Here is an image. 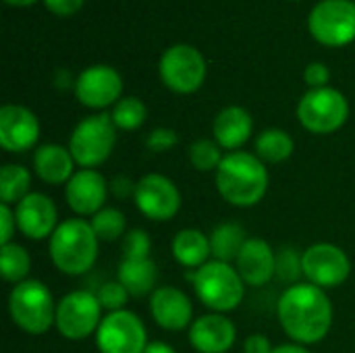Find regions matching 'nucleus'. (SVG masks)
<instances>
[{
	"label": "nucleus",
	"mask_w": 355,
	"mask_h": 353,
	"mask_svg": "<svg viewBox=\"0 0 355 353\" xmlns=\"http://www.w3.org/2000/svg\"><path fill=\"white\" fill-rule=\"evenodd\" d=\"M277 318L291 343L316 345L333 329V302L327 291L312 283H295L277 302Z\"/></svg>",
	"instance_id": "obj_1"
},
{
	"label": "nucleus",
	"mask_w": 355,
	"mask_h": 353,
	"mask_svg": "<svg viewBox=\"0 0 355 353\" xmlns=\"http://www.w3.org/2000/svg\"><path fill=\"white\" fill-rule=\"evenodd\" d=\"M268 169L250 152H227L216 171V189L225 202L237 208H252L268 191Z\"/></svg>",
	"instance_id": "obj_2"
},
{
	"label": "nucleus",
	"mask_w": 355,
	"mask_h": 353,
	"mask_svg": "<svg viewBox=\"0 0 355 353\" xmlns=\"http://www.w3.org/2000/svg\"><path fill=\"white\" fill-rule=\"evenodd\" d=\"M100 239L96 237L89 221L67 218L50 237L48 252L58 273L69 277L85 275L98 260Z\"/></svg>",
	"instance_id": "obj_3"
},
{
	"label": "nucleus",
	"mask_w": 355,
	"mask_h": 353,
	"mask_svg": "<svg viewBox=\"0 0 355 353\" xmlns=\"http://www.w3.org/2000/svg\"><path fill=\"white\" fill-rule=\"evenodd\" d=\"M198 300L216 314L233 312L245 298V283L237 268L227 262L210 260L189 275Z\"/></svg>",
	"instance_id": "obj_4"
},
{
	"label": "nucleus",
	"mask_w": 355,
	"mask_h": 353,
	"mask_svg": "<svg viewBox=\"0 0 355 353\" xmlns=\"http://www.w3.org/2000/svg\"><path fill=\"white\" fill-rule=\"evenodd\" d=\"M10 320L27 335H44L56 325V302L52 291L37 279L12 285L8 293Z\"/></svg>",
	"instance_id": "obj_5"
},
{
	"label": "nucleus",
	"mask_w": 355,
	"mask_h": 353,
	"mask_svg": "<svg viewBox=\"0 0 355 353\" xmlns=\"http://www.w3.org/2000/svg\"><path fill=\"white\" fill-rule=\"evenodd\" d=\"M116 144V127L110 114L100 112L83 119L71 133L69 150L79 169H96L104 164Z\"/></svg>",
	"instance_id": "obj_6"
},
{
	"label": "nucleus",
	"mask_w": 355,
	"mask_h": 353,
	"mask_svg": "<svg viewBox=\"0 0 355 353\" xmlns=\"http://www.w3.org/2000/svg\"><path fill=\"white\" fill-rule=\"evenodd\" d=\"M98 295L87 289H75L56 302V331L67 341H83L98 333L102 322Z\"/></svg>",
	"instance_id": "obj_7"
},
{
	"label": "nucleus",
	"mask_w": 355,
	"mask_h": 353,
	"mask_svg": "<svg viewBox=\"0 0 355 353\" xmlns=\"http://www.w3.org/2000/svg\"><path fill=\"white\" fill-rule=\"evenodd\" d=\"M349 117V104L345 96L335 87L310 89L297 104L300 123L316 135H329L339 131Z\"/></svg>",
	"instance_id": "obj_8"
},
{
	"label": "nucleus",
	"mask_w": 355,
	"mask_h": 353,
	"mask_svg": "<svg viewBox=\"0 0 355 353\" xmlns=\"http://www.w3.org/2000/svg\"><path fill=\"white\" fill-rule=\"evenodd\" d=\"M94 339L100 353H144L150 343L144 320L131 310L108 312Z\"/></svg>",
	"instance_id": "obj_9"
},
{
	"label": "nucleus",
	"mask_w": 355,
	"mask_h": 353,
	"mask_svg": "<svg viewBox=\"0 0 355 353\" xmlns=\"http://www.w3.org/2000/svg\"><path fill=\"white\" fill-rule=\"evenodd\" d=\"M310 33L324 46H345L355 40V2L322 0L308 19Z\"/></svg>",
	"instance_id": "obj_10"
},
{
	"label": "nucleus",
	"mask_w": 355,
	"mask_h": 353,
	"mask_svg": "<svg viewBox=\"0 0 355 353\" xmlns=\"http://www.w3.org/2000/svg\"><path fill=\"white\" fill-rule=\"evenodd\" d=\"M302 268L306 283L320 289H335L343 285L352 275V260L335 243H314L302 252Z\"/></svg>",
	"instance_id": "obj_11"
},
{
	"label": "nucleus",
	"mask_w": 355,
	"mask_h": 353,
	"mask_svg": "<svg viewBox=\"0 0 355 353\" xmlns=\"http://www.w3.org/2000/svg\"><path fill=\"white\" fill-rule=\"evenodd\" d=\"M160 79L177 94H193L206 79V60L193 46L177 44L160 58Z\"/></svg>",
	"instance_id": "obj_12"
},
{
	"label": "nucleus",
	"mask_w": 355,
	"mask_h": 353,
	"mask_svg": "<svg viewBox=\"0 0 355 353\" xmlns=\"http://www.w3.org/2000/svg\"><path fill=\"white\" fill-rule=\"evenodd\" d=\"M133 202L137 210L154 223L171 221L181 210V191L173 179L160 173L144 175L135 185Z\"/></svg>",
	"instance_id": "obj_13"
},
{
	"label": "nucleus",
	"mask_w": 355,
	"mask_h": 353,
	"mask_svg": "<svg viewBox=\"0 0 355 353\" xmlns=\"http://www.w3.org/2000/svg\"><path fill=\"white\" fill-rule=\"evenodd\" d=\"M15 208L17 216V229L23 237L31 241L50 239L56 231L58 223V210L52 198L40 191H31L27 198H23Z\"/></svg>",
	"instance_id": "obj_14"
},
{
	"label": "nucleus",
	"mask_w": 355,
	"mask_h": 353,
	"mask_svg": "<svg viewBox=\"0 0 355 353\" xmlns=\"http://www.w3.org/2000/svg\"><path fill=\"white\" fill-rule=\"evenodd\" d=\"M108 193L110 185L96 169H79L64 185V200L79 218L98 214L104 208Z\"/></svg>",
	"instance_id": "obj_15"
},
{
	"label": "nucleus",
	"mask_w": 355,
	"mask_h": 353,
	"mask_svg": "<svg viewBox=\"0 0 355 353\" xmlns=\"http://www.w3.org/2000/svg\"><path fill=\"white\" fill-rule=\"evenodd\" d=\"M121 92V75L106 64L85 69L75 81V96L87 108H106L110 104H116Z\"/></svg>",
	"instance_id": "obj_16"
},
{
	"label": "nucleus",
	"mask_w": 355,
	"mask_h": 353,
	"mask_svg": "<svg viewBox=\"0 0 355 353\" xmlns=\"http://www.w3.org/2000/svg\"><path fill=\"white\" fill-rule=\"evenodd\" d=\"M150 314L160 329L171 333L193 325V304L189 295L173 285H162L150 295Z\"/></svg>",
	"instance_id": "obj_17"
},
{
	"label": "nucleus",
	"mask_w": 355,
	"mask_h": 353,
	"mask_svg": "<svg viewBox=\"0 0 355 353\" xmlns=\"http://www.w3.org/2000/svg\"><path fill=\"white\" fill-rule=\"evenodd\" d=\"M40 139V121L37 117L21 106L6 104L0 110V146L6 152L21 154L31 150Z\"/></svg>",
	"instance_id": "obj_18"
},
{
	"label": "nucleus",
	"mask_w": 355,
	"mask_h": 353,
	"mask_svg": "<svg viewBox=\"0 0 355 353\" xmlns=\"http://www.w3.org/2000/svg\"><path fill=\"white\" fill-rule=\"evenodd\" d=\"M237 339V327L227 314H204L189 327V343L198 353H229Z\"/></svg>",
	"instance_id": "obj_19"
},
{
	"label": "nucleus",
	"mask_w": 355,
	"mask_h": 353,
	"mask_svg": "<svg viewBox=\"0 0 355 353\" xmlns=\"http://www.w3.org/2000/svg\"><path fill=\"white\" fill-rule=\"evenodd\" d=\"M235 268L250 287H264L277 275V252L260 237H250L241 248Z\"/></svg>",
	"instance_id": "obj_20"
},
{
	"label": "nucleus",
	"mask_w": 355,
	"mask_h": 353,
	"mask_svg": "<svg viewBox=\"0 0 355 353\" xmlns=\"http://www.w3.org/2000/svg\"><path fill=\"white\" fill-rule=\"evenodd\" d=\"M77 162L69 148L58 144H44L33 152V171L48 185H67L75 171Z\"/></svg>",
	"instance_id": "obj_21"
},
{
	"label": "nucleus",
	"mask_w": 355,
	"mask_h": 353,
	"mask_svg": "<svg viewBox=\"0 0 355 353\" xmlns=\"http://www.w3.org/2000/svg\"><path fill=\"white\" fill-rule=\"evenodd\" d=\"M254 131V121L252 114L241 108V106H227L223 108L212 125V135L214 141L229 152L241 150V146L250 139Z\"/></svg>",
	"instance_id": "obj_22"
},
{
	"label": "nucleus",
	"mask_w": 355,
	"mask_h": 353,
	"mask_svg": "<svg viewBox=\"0 0 355 353\" xmlns=\"http://www.w3.org/2000/svg\"><path fill=\"white\" fill-rule=\"evenodd\" d=\"M116 281L125 285L131 298L152 295L158 289V266L152 258H123Z\"/></svg>",
	"instance_id": "obj_23"
},
{
	"label": "nucleus",
	"mask_w": 355,
	"mask_h": 353,
	"mask_svg": "<svg viewBox=\"0 0 355 353\" xmlns=\"http://www.w3.org/2000/svg\"><path fill=\"white\" fill-rule=\"evenodd\" d=\"M173 258L183 266L198 270L206 262H210L212 250H210V237L202 233L200 229H181L171 243Z\"/></svg>",
	"instance_id": "obj_24"
},
{
	"label": "nucleus",
	"mask_w": 355,
	"mask_h": 353,
	"mask_svg": "<svg viewBox=\"0 0 355 353\" xmlns=\"http://www.w3.org/2000/svg\"><path fill=\"white\" fill-rule=\"evenodd\" d=\"M210 237V250H212V260L235 264L241 248L250 239L245 229L237 223H220L218 227L212 229Z\"/></svg>",
	"instance_id": "obj_25"
},
{
	"label": "nucleus",
	"mask_w": 355,
	"mask_h": 353,
	"mask_svg": "<svg viewBox=\"0 0 355 353\" xmlns=\"http://www.w3.org/2000/svg\"><path fill=\"white\" fill-rule=\"evenodd\" d=\"M293 150L295 141L283 129H266L256 139V156L264 164H281L291 158Z\"/></svg>",
	"instance_id": "obj_26"
},
{
	"label": "nucleus",
	"mask_w": 355,
	"mask_h": 353,
	"mask_svg": "<svg viewBox=\"0 0 355 353\" xmlns=\"http://www.w3.org/2000/svg\"><path fill=\"white\" fill-rule=\"evenodd\" d=\"M31 193V173L23 164H4L0 171V204L17 206Z\"/></svg>",
	"instance_id": "obj_27"
},
{
	"label": "nucleus",
	"mask_w": 355,
	"mask_h": 353,
	"mask_svg": "<svg viewBox=\"0 0 355 353\" xmlns=\"http://www.w3.org/2000/svg\"><path fill=\"white\" fill-rule=\"evenodd\" d=\"M31 270V256L19 243H6L0 250V273L6 283L19 285L27 281Z\"/></svg>",
	"instance_id": "obj_28"
},
{
	"label": "nucleus",
	"mask_w": 355,
	"mask_h": 353,
	"mask_svg": "<svg viewBox=\"0 0 355 353\" xmlns=\"http://www.w3.org/2000/svg\"><path fill=\"white\" fill-rule=\"evenodd\" d=\"M89 225H92L96 237L106 243H112V241L125 237V233H127L125 214L119 208H110V206H104L98 214H94L89 218Z\"/></svg>",
	"instance_id": "obj_29"
},
{
	"label": "nucleus",
	"mask_w": 355,
	"mask_h": 353,
	"mask_svg": "<svg viewBox=\"0 0 355 353\" xmlns=\"http://www.w3.org/2000/svg\"><path fill=\"white\" fill-rule=\"evenodd\" d=\"M146 117H148V108L135 96H129V98L119 100L114 104L112 112H110V119H112L114 127L116 129H123V131H135V129H139L146 123Z\"/></svg>",
	"instance_id": "obj_30"
},
{
	"label": "nucleus",
	"mask_w": 355,
	"mask_h": 353,
	"mask_svg": "<svg viewBox=\"0 0 355 353\" xmlns=\"http://www.w3.org/2000/svg\"><path fill=\"white\" fill-rule=\"evenodd\" d=\"M223 148L214 139H196L189 146V162L200 173H216L223 162Z\"/></svg>",
	"instance_id": "obj_31"
},
{
	"label": "nucleus",
	"mask_w": 355,
	"mask_h": 353,
	"mask_svg": "<svg viewBox=\"0 0 355 353\" xmlns=\"http://www.w3.org/2000/svg\"><path fill=\"white\" fill-rule=\"evenodd\" d=\"M304 275L302 268V254L293 248H283L277 252V279L287 283L289 287L300 283V277Z\"/></svg>",
	"instance_id": "obj_32"
},
{
	"label": "nucleus",
	"mask_w": 355,
	"mask_h": 353,
	"mask_svg": "<svg viewBox=\"0 0 355 353\" xmlns=\"http://www.w3.org/2000/svg\"><path fill=\"white\" fill-rule=\"evenodd\" d=\"M98 302L102 306V310L106 312H119V310H125V306L129 304V298L131 293L125 289V285L121 281H108L104 283L98 291Z\"/></svg>",
	"instance_id": "obj_33"
},
{
	"label": "nucleus",
	"mask_w": 355,
	"mask_h": 353,
	"mask_svg": "<svg viewBox=\"0 0 355 353\" xmlns=\"http://www.w3.org/2000/svg\"><path fill=\"white\" fill-rule=\"evenodd\" d=\"M152 239L144 229H131L123 237V258H150Z\"/></svg>",
	"instance_id": "obj_34"
},
{
	"label": "nucleus",
	"mask_w": 355,
	"mask_h": 353,
	"mask_svg": "<svg viewBox=\"0 0 355 353\" xmlns=\"http://www.w3.org/2000/svg\"><path fill=\"white\" fill-rule=\"evenodd\" d=\"M177 141H179L177 133L166 127H158L146 137V146L152 152H168L177 146Z\"/></svg>",
	"instance_id": "obj_35"
},
{
	"label": "nucleus",
	"mask_w": 355,
	"mask_h": 353,
	"mask_svg": "<svg viewBox=\"0 0 355 353\" xmlns=\"http://www.w3.org/2000/svg\"><path fill=\"white\" fill-rule=\"evenodd\" d=\"M0 243L6 246V243H12V237L15 233L19 231L17 229V216H15V208L8 206V204H0Z\"/></svg>",
	"instance_id": "obj_36"
},
{
	"label": "nucleus",
	"mask_w": 355,
	"mask_h": 353,
	"mask_svg": "<svg viewBox=\"0 0 355 353\" xmlns=\"http://www.w3.org/2000/svg\"><path fill=\"white\" fill-rule=\"evenodd\" d=\"M304 77H306V83H308L312 89H318V87H327V83H329V79H331V71H329V67L322 64V62H312V64H308Z\"/></svg>",
	"instance_id": "obj_37"
},
{
	"label": "nucleus",
	"mask_w": 355,
	"mask_h": 353,
	"mask_svg": "<svg viewBox=\"0 0 355 353\" xmlns=\"http://www.w3.org/2000/svg\"><path fill=\"white\" fill-rule=\"evenodd\" d=\"M110 193L114 196V198H121V200H125V198H133L135 196V185L137 183H133L129 177H125V175H119V177H114L110 183Z\"/></svg>",
	"instance_id": "obj_38"
},
{
	"label": "nucleus",
	"mask_w": 355,
	"mask_h": 353,
	"mask_svg": "<svg viewBox=\"0 0 355 353\" xmlns=\"http://www.w3.org/2000/svg\"><path fill=\"white\" fill-rule=\"evenodd\" d=\"M272 343L262 333H254L243 341V353H272Z\"/></svg>",
	"instance_id": "obj_39"
},
{
	"label": "nucleus",
	"mask_w": 355,
	"mask_h": 353,
	"mask_svg": "<svg viewBox=\"0 0 355 353\" xmlns=\"http://www.w3.org/2000/svg\"><path fill=\"white\" fill-rule=\"evenodd\" d=\"M44 2L54 15H62V17H69L83 6V0H44Z\"/></svg>",
	"instance_id": "obj_40"
},
{
	"label": "nucleus",
	"mask_w": 355,
	"mask_h": 353,
	"mask_svg": "<svg viewBox=\"0 0 355 353\" xmlns=\"http://www.w3.org/2000/svg\"><path fill=\"white\" fill-rule=\"evenodd\" d=\"M144 353H177V352H175V347H173V345H168V343H164V341H150Z\"/></svg>",
	"instance_id": "obj_41"
},
{
	"label": "nucleus",
	"mask_w": 355,
	"mask_h": 353,
	"mask_svg": "<svg viewBox=\"0 0 355 353\" xmlns=\"http://www.w3.org/2000/svg\"><path fill=\"white\" fill-rule=\"evenodd\" d=\"M272 353H312L306 345H297V343H285V345H277Z\"/></svg>",
	"instance_id": "obj_42"
},
{
	"label": "nucleus",
	"mask_w": 355,
	"mask_h": 353,
	"mask_svg": "<svg viewBox=\"0 0 355 353\" xmlns=\"http://www.w3.org/2000/svg\"><path fill=\"white\" fill-rule=\"evenodd\" d=\"M8 4H15V6H27V4H33L35 0H6Z\"/></svg>",
	"instance_id": "obj_43"
}]
</instances>
